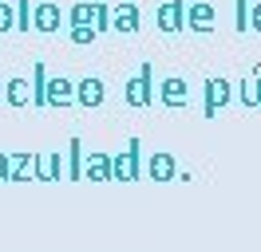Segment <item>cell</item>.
Masks as SVG:
<instances>
[{
	"mask_svg": "<svg viewBox=\"0 0 261 252\" xmlns=\"http://www.w3.org/2000/svg\"><path fill=\"white\" fill-rule=\"evenodd\" d=\"M64 24V12L56 8V4H36V12H32V28L36 32H56Z\"/></svg>",
	"mask_w": 261,
	"mask_h": 252,
	"instance_id": "cell-12",
	"label": "cell"
},
{
	"mask_svg": "<svg viewBox=\"0 0 261 252\" xmlns=\"http://www.w3.org/2000/svg\"><path fill=\"white\" fill-rule=\"evenodd\" d=\"M64 173H67V166H64L60 154H48V158L36 162V181H60Z\"/></svg>",
	"mask_w": 261,
	"mask_h": 252,
	"instance_id": "cell-14",
	"label": "cell"
},
{
	"mask_svg": "<svg viewBox=\"0 0 261 252\" xmlns=\"http://www.w3.org/2000/svg\"><path fill=\"white\" fill-rule=\"evenodd\" d=\"M111 28V4L95 0V32H107Z\"/></svg>",
	"mask_w": 261,
	"mask_h": 252,
	"instance_id": "cell-20",
	"label": "cell"
},
{
	"mask_svg": "<svg viewBox=\"0 0 261 252\" xmlns=\"http://www.w3.org/2000/svg\"><path fill=\"white\" fill-rule=\"evenodd\" d=\"M139 158H143V142L130 138L127 150L111 158V177L115 181H139V177H143V162H139Z\"/></svg>",
	"mask_w": 261,
	"mask_h": 252,
	"instance_id": "cell-1",
	"label": "cell"
},
{
	"mask_svg": "<svg viewBox=\"0 0 261 252\" xmlns=\"http://www.w3.org/2000/svg\"><path fill=\"white\" fill-rule=\"evenodd\" d=\"M249 24V8H245V0H238V32H245Z\"/></svg>",
	"mask_w": 261,
	"mask_h": 252,
	"instance_id": "cell-23",
	"label": "cell"
},
{
	"mask_svg": "<svg viewBox=\"0 0 261 252\" xmlns=\"http://www.w3.org/2000/svg\"><path fill=\"white\" fill-rule=\"evenodd\" d=\"M83 177H87V181H111V154H103V150H95V154H87V166H83Z\"/></svg>",
	"mask_w": 261,
	"mask_h": 252,
	"instance_id": "cell-11",
	"label": "cell"
},
{
	"mask_svg": "<svg viewBox=\"0 0 261 252\" xmlns=\"http://www.w3.org/2000/svg\"><path fill=\"white\" fill-rule=\"evenodd\" d=\"M67 177H71V181L83 177V142L80 138L67 142Z\"/></svg>",
	"mask_w": 261,
	"mask_h": 252,
	"instance_id": "cell-16",
	"label": "cell"
},
{
	"mask_svg": "<svg viewBox=\"0 0 261 252\" xmlns=\"http://www.w3.org/2000/svg\"><path fill=\"white\" fill-rule=\"evenodd\" d=\"M95 36H99L95 28H71V40H75V44H91Z\"/></svg>",
	"mask_w": 261,
	"mask_h": 252,
	"instance_id": "cell-22",
	"label": "cell"
},
{
	"mask_svg": "<svg viewBox=\"0 0 261 252\" xmlns=\"http://www.w3.org/2000/svg\"><path fill=\"white\" fill-rule=\"evenodd\" d=\"M139 4H115L111 8V28L119 36H130V32H139Z\"/></svg>",
	"mask_w": 261,
	"mask_h": 252,
	"instance_id": "cell-5",
	"label": "cell"
},
{
	"mask_svg": "<svg viewBox=\"0 0 261 252\" xmlns=\"http://www.w3.org/2000/svg\"><path fill=\"white\" fill-rule=\"evenodd\" d=\"M32 12H36L32 0H16V32H28V28H32Z\"/></svg>",
	"mask_w": 261,
	"mask_h": 252,
	"instance_id": "cell-19",
	"label": "cell"
},
{
	"mask_svg": "<svg viewBox=\"0 0 261 252\" xmlns=\"http://www.w3.org/2000/svg\"><path fill=\"white\" fill-rule=\"evenodd\" d=\"M123 99H127L130 107H147V103H150V63H143V67H139V75L127 79Z\"/></svg>",
	"mask_w": 261,
	"mask_h": 252,
	"instance_id": "cell-2",
	"label": "cell"
},
{
	"mask_svg": "<svg viewBox=\"0 0 261 252\" xmlns=\"http://www.w3.org/2000/svg\"><path fill=\"white\" fill-rule=\"evenodd\" d=\"M147 173H150V181H170V177L178 173V162H174V154L159 150V154H150V162H147Z\"/></svg>",
	"mask_w": 261,
	"mask_h": 252,
	"instance_id": "cell-9",
	"label": "cell"
},
{
	"mask_svg": "<svg viewBox=\"0 0 261 252\" xmlns=\"http://www.w3.org/2000/svg\"><path fill=\"white\" fill-rule=\"evenodd\" d=\"M4 103H12V107L32 103V83H24V79H8V87H4Z\"/></svg>",
	"mask_w": 261,
	"mask_h": 252,
	"instance_id": "cell-15",
	"label": "cell"
},
{
	"mask_svg": "<svg viewBox=\"0 0 261 252\" xmlns=\"http://www.w3.org/2000/svg\"><path fill=\"white\" fill-rule=\"evenodd\" d=\"M71 28H95V4H75L71 8Z\"/></svg>",
	"mask_w": 261,
	"mask_h": 252,
	"instance_id": "cell-18",
	"label": "cell"
},
{
	"mask_svg": "<svg viewBox=\"0 0 261 252\" xmlns=\"http://www.w3.org/2000/svg\"><path fill=\"white\" fill-rule=\"evenodd\" d=\"M40 154H12L8 158V181H32Z\"/></svg>",
	"mask_w": 261,
	"mask_h": 252,
	"instance_id": "cell-10",
	"label": "cell"
},
{
	"mask_svg": "<svg viewBox=\"0 0 261 252\" xmlns=\"http://www.w3.org/2000/svg\"><path fill=\"white\" fill-rule=\"evenodd\" d=\"M0 181H8V154H0Z\"/></svg>",
	"mask_w": 261,
	"mask_h": 252,
	"instance_id": "cell-25",
	"label": "cell"
},
{
	"mask_svg": "<svg viewBox=\"0 0 261 252\" xmlns=\"http://www.w3.org/2000/svg\"><path fill=\"white\" fill-rule=\"evenodd\" d=\"M242 103L261 107V71H249V79H242Z\"/></svg>",
	"mask_w": 261,
	"mask_h": 252,
	"instance_id": "cell-17",
	"label": "cell"
},
{
	"mask_svg": "<svg viewBox=\"0 0 261 252\" xmlns=\"http://www.w3.org/2000/svg\"><path fill=\"white\" fill-rule=\"evenodd\" d=\"M182 0H170V4H163L159 8V32H166V36H174V32H182Z\"/></svg>",
	"mask_w": 261,
	"mask_h": 252,
	"instance_id": "cell-13",
	"label": "cell"
},
{
	"mask_svg": "<svg viewBox=\"0 0 261 252\" xmlns=\"http://www.w3.org/2000/svg\"><path fill=\"white\" fill-rule=\"evenodd\" d=\"M249 28L261 32V4H253V8H249Z\"/></svg>",
	"mask_w": 261,
	"mask_h": 252,
	"instance_id": "cell-24",
	"label": "cell"
},
{
	"mask_svg": "<svg viewBox=\"0 0 261 252\" xmlns=\"http://www.w3.org/2000/svg\"><path fill=\"white\" fill-rule=\"evenodd\" d=\"M214 24H218L214 4H190V8H186V28H190V32L206 36V32H214Z\"/></svg>",
	"mask_w": 261,
	"mask_h": 252,
	"instance_id": "cell-6",
	"label": "cell"
},
{
	"mask_svg": "<svg viewBox=\"0 0 261 252\" xmlns=\"http://www.w3.org/2000/svg\"><path fill=\"white\" fill-rule=\"evenodd\" d=\"M75 103V83L64 75L48 79V87H44V107H71Z\"/></svg>",
	"mask_w": 261,
	"mask_h": 252,
	"instance_id": "cell-3",
	"label": "cell"
},
{
	"mask_svg": "<svg viewBox=\"0 0 261 252\" xmlns=\"http://www.w3.org/2000/svg\"><path fill=\"white\" fill-rule=\"evenodd\" d=\"M229 94H233V87H229V79H222V75H214V79H206V118H214L218 110L229 103Z\"/></svg>",
	"mask_w": 261,
	"mask_h": 252,
	"instance_id": "cell-4",
	"label": "cell"
},
{
	"mask_svg": "<svg viewBox=\"0 0 261 252\" xmlns=\"http://www.w3.org/2000/svg\"><path fill=\"white\" fill-rule=\"evenodd\" d=\"M75 103H80V107H99V103H103V79L99 75L80 79V83H75Z\"/></svg>",
	"mask_w": 261,
	"mask_h": 252,
	"instance_id": "cell-8",
	"label": "cell"
},
{
	"mask_svg": "<svg viewBox=\"0 0 261 252\" xmlns=\"http://www.w3.org/2000/svg\"><path fill=\"white\" fill-rule=\"evenodd\" d=\"M12 28H16V12L8 4H0V32H12Z\"/></svg>",
	"mask_w": 261,
	"mask_h": 252,
	"instance_id": "cell-21",
	"label": "cell"
},
{
	"mask_svg": "<svg viewBox=\"0 0 261 252\" xmlns=\"http://www.w3.org/2000/svg\"><path fill=\"white\" fill-rule=\"evenodd\" d=\"M186 94H190V87H186V79H182V75H166L163 83H159V99H163L166 107H182Z\"/></svg>",
	"mask_w": 261,
	"mask_h": 252,
	"instance_id": "cell-7",
	"label": "cell"
}]
</instances>
